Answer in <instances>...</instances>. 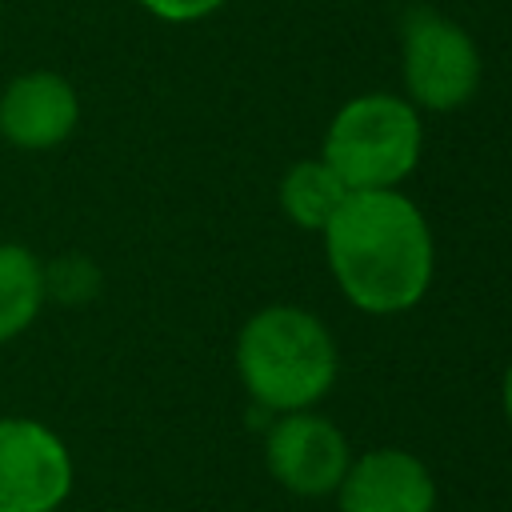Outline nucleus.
<instances>
[{
	"label": "nucleus",
	"instance_id": "1",
	"mask_svg": "<svg viewBox=\"0 0 512 512\" xmlns=\"http://www.w3.org/2000/svg\"><path fill=\"white\" fill-rule=\"evenodd\" d=\"M324 248L340 292L364 312H404L428 292L432 232L396 188L348 192L324 224Z\"/></svg>",
	"mask_w": 512,
	"mask_h": 512
},
{
	"label": "nucleus",
	"instance_id": "2",
	"mask_svg": "<svg viewBox=\"0 0 512 512\" xmlns=\"http://www.w3.org/2000/svg\"><path fill=\"white\" fill-rule=\"evenodd\" d=\"M236 368L248 396L268 412L312 408L336 380V344L328 328L292 304L260 308L236 340Z\"/></svg>",
	"mask_w": 512,
	"mask_h": 512
},
{
	"label": "nucleus",
	"instance_id": "3",
	"mask_svg": "<svg viewBox=\"0 0 512 512\" xmlns=\"http://www.w3.org/2000/svg\"><path fill=\"white\" fill-rule=\"evenodd\" d=\"M420 160V116L412 100L368 92L344 104L324 140V164L352 188H396Z\"/></svg>",
	"mask_w": 512,
	"mask_h": 512
},
{
	"label": "nucleus",
	"instance_id": "4",
	"mask_svg": "<svg viewBox=\"0 0 512 512\" xmlns=\"http://www.w3.org/2000/svg\"><path fill=\"white\" fill-rule=\"evenodd\" d=\"M400 40H404V88L412 104L448 112L476 92L480 52L456 20H444L428 8L408 12Z\"/></svg>",
	"mask_w": 512,
	"mask_h": 512
},
{
	"label": "nucleus",
	"instance_id": "5",
	"mask_svg": "<svg viewBox=\"0 0 512 512\" xmlns=\"http://www.w3.org/2000/svg\"><path fill=\"white\" fill-rule=\"evenodd\" d=\"M264 460L280 488H288L292 496L316 500V496H336L352 464V452L344 432L328 416L300 408V412H280L272 420L264 440Z\"/></svg>",
	"mask_w": 512,
	"mask_h": 512
},
{
	"label": "nucleus",
	"instance_id": "6",
	"mask_svg": "<svg viewBox=\"0 0 512 512\" xmlns=\"http://www.w3.org/2000/svg\"><path fill=\"white\" fill-rule=\"evenodd\" d=\"M72 488V456L64 440L24 416L0 420V504L20 512H52Z\"/></svg>",
	"mask_w": 512,
	"mask_h": 512
},
{
	"label": "nucleus",
	"instance_id": "7",
	"mask_svg": "<svg viewBox=\"0 0 512 512\" xmlns=\"http://www.w3.org/2000/svg\"><path fill=\"white\" fill-rule=\"evenodd\" d=\"M336 504L340 512H436V480L420 456L372 448L348 464Z\"/></svg>",
	"mask_w": 512,
	"mask_h": 512
},
{
	"label": "nucleus",
	"instance_id": "8",
	"mask_svg": "<svg viewBox=\"0 0 512 512\" xmlns=\"http://www.w3.org/2000/svg\"><path fill=\"white\" fill-rule=\"evenodd\" d=\"M80 96L60 72H24L0 92V136L16 148L40 152L72 136Z\"/></svg>",
	"mask_w": 512,
	"mask_h": 512
},
{
	"label": "nucleus",
	"instance_id": "9",
	"mask_svg": "<svg viewBox=\"0 0 512 512\" xmlns=\"http://www.w3.org/2000/svg\"><path fill=\"white\" fill-rule=\"evenodd\" d=\"M348 192L352 188L324 160H300L280 180V204H284L288 220L308 232H324V224L336 216V208L344 204Z\"/></svg>",
	"mask_w": 512,
	"mask_h": 512
},
{
	"label": "nucleus",
	"instance_id": "10",
	"mask_svg": "<svg viewBox=\"0 0 512 512\" xmlns=\"http://www.w3.org/2000/svg\"><path fill=\"white\" fill-rule=\"evenodd\" d=\"M44 268L24 244H0V344L20 336L44 304Z\"/></svg>",
	"mask_w": 512,
	"mask_h": 512
},
{
	"label": "nucleus",
	"instance_id": "11",
	"mask_svg": "<svg viewBox=\"0 0 512 512\" xmlns=\"http://www.w3.org/2000/svg\"><path fill=\"white\" fill-rule=\"evenodd\" d=\"M152 16L160 20H172V24H184V20H200L208 12H216L224 0H140Z\"/></svg>",
	"mask_w": 512,
	"mask_h": 512
},
{
	"label": "nucleus",
	"instance_id": "12",
	"mask_svg": "<svg viewBox=\"0 0 512 512\" xmlns=\"http://www.w3.org/2000/svg\"><path fill=\"white\" fill-rule=\"evenodd\" d=\"M500 400H504V416H508V424H512V364H508V372H504V388H500Z\"/></svg>",
	"mask_w": 512,
	"mask_h": 512
},
{
	"label": "nucleus",
	"instance_id": "13",
	"mask_svg": "<svg viewBox=\"0 0 512 512\" xmlns=\"http://www.w3.org/2000/svg\"><path fill=\"white\" fill-rule=\"evenodd\" d=\"M0 512H20V508H8V504H0Z\"/></svg>",
	"mask_w": 512,
	"mask_h": 512
}]
</instances>
